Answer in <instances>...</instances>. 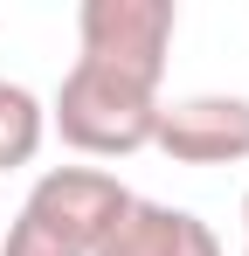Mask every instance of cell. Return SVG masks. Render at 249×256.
Wrapping results in <instances>:
<instances>
[{
	"label": "cell",
	"mask_w": 249,
	"mask_h": 256,
	"mask_svg": "<svg viewBox=\"0 0 249 256\" xmlns=\"http://www.w3.org/2000/svg\"><path fill=\"white\" fill-rule=\"evenodd\" d=\"M132 208V187L104 166H48L7 222L0 256H97L111 222Z\"/></svg>",
	"instance_id": "cell-1"
},
{
	"label": "cell",
	"mask_w": 249,
	"mask_h": 256,
	"mask_svg": "<svg viewBox=\"0 0 249 256\" xmlns=\"http://www.w3.org/2000/svg\"><path fill=\"white\" fill-rule=\"evenodd\" d=\"M180 28V7L173 0H83L76 14V42L90 62H111L132 70L146 84H166V48Z\"/></svg>",
	"instance_id": "cell-3"
},
{
	"label": "cell",
	"mask_w": 249,
	"mask_h": 256,
	"mask_svg": "<svg viewBox=\"0 0 249 256\" xmlns=\"http://www.w3.org/2000/svg\"><path fill=\"white\" fill-rule=\"evenodd\" d=\"M97 256H222V236L208 228L194 208H166V201H138L111 222Z\"/></svg>",
	"instance_id": "cell-5"
},
{
	"label": "cell",
	"mask_w": 249,
	"mask_h": 256,
	"mask_svg": "<svg viewBox=\"0 0 249 256\" xmlns=\"http://www.w3.org/2000/svg\"><path fill=\"white\" fill-rule=\"evenodd\" d=\"M242 256H249V194H242Z\"/></svg>",
	"instance_id": "cell-7"
},
{
	"label": "cell",
	"mask_w": 249,
	"mask_h": 256,
	"mask_svg": "<svg viewBox=\"0 0 249 256\" xmlns=\"http://www.w3.org/2000/svg\"><path fill=\"white\" fill-rule=\"evenodd\" d=\"M48 125L62 132V146H76L83 160H132L160 132V84L76 56L62 90H56V104H48Z\"/></svg>",
	"instance_id": "cell-2"
},
{
	"label": "cell",
	"mask_w": 249,
	"mask_h": 256,
	"mask_svg": "<svg viewBox=\"0 0 249 256\" xmlns=\"http://www.w3.org/2000/svg\"><path fill=\"white\" fill-rule=\"evenodd\" d=\"M152 146L173 166H242L249 160V97H222V90L173 97V104H160Z\"/></svg>",
	"instance_id": "cell-4"
},
{
	"label": "cell",
	"mask_w": 249,
	"mask_h": 256,
	"mask_svg": "<svg viewBox=\"0 0 249 256\" xmlns=\"http://www.w3.org/2000/svg\"><path fill=\"white\" fill-rule=\"evenodd\" d=\"M42 138H48V104H42L28 84H7V76H0V173L35 166Z\"/></svg>",
	"instance_id": "cell-6"
}]
</instances>
